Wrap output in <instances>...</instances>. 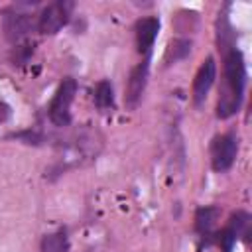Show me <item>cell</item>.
Here are the masks:
<instances>
[{"label":"cell","mask_w":252,"mask_h":252,"mask_svg":"<svg viewBox=\"0 0 252 252\" xmlns=\"http://www.w3.org/2000/svg\"><path fill=\"white\" fill-rule=\"evenodd\" d=\"M71 10H73V2L69 0H57V2L47 4L37 16V32L45 35L57 33L69 22Z\"/></svg>","instance_id":"277c9868"},{"label":"cell","mask_w":252,"mask_h":252,"mask_svg":"<svg viewBox=\"0 0 252 252\" xmlns=\"http://www.w3.org/2000/svg\"><path fill=\"white\" fill-rule=\"evenodd\" d=\"M75 94H77V81L73 77H65L59 83V87L49 102V108H47L51 124H55L59 128L71 124V104H73Z\"/></svg>","instance_id":"7a4b0ae2"},{"label":"cell","mask_w":252,"mask_h":252,"mask_svg":"<svg viewBox=\"0 0 252 252\" xmlns=\"http://www.w3.org/2000/svg\"><path fill=\"white\" fill-rule=\"evenodd\" d=\"M10 114H12V108H10L4 100H0V124L6 122V120L10 118Z\"/></svg>","instance_id":"5bb4252c"},{"label":"cell","mask_w":252,"mask_h":252,"mask_svg":"<svg viewBox=\"0 0 252 252\" xmlns=\"http://www.w3.org/2000/svg\"><path fill=\"white\" fill-rule=\"evenodd\" d=\"M93 100H94V106L98 112L106 114V112H112L114 110V89L110 85V81L102 79L96 83L94 87V94H93Z\"/></svg>","instance_id":"8fae6325"},{"label":"cell","mask_w":252,"mask_h":252,"mask_svg":"<svg viewBox=\"0 0 252 252\" xmlns=\"http://www.w3.org/2000/svg\"><path fill=\"white\" fill-rule=\"evenodd\" d=\"M248 232H250V215L244 211H238L230 217L226 226L217 234L219 236L217 242H219L222 252H232V246L236 244V240Z\"/></svg>","instance_id":"8992f818"},{"label":"cell","mask_w":252,"mask_h":252,"mask_svg":"<svg viewBox=\"0 0 252 252\" xmlns=\"http://www.w3.org/2000/svg\"><path fill=\"white\" fill-rule=\"evenodd\" d=\"M219 217H220V209L219 207H199L197 213H195V230L203 238L213 236Z\"/></svg>","instance_id":"30bf717a"},{"label":"cell","mask_w":252,"mask_h":252,"mask_svg":"<svg viewBox=\"0 0 252 252\" xmlns=\"http://www.w3.org/2000/svg\"><path fill=\"white\" fill-rule=\"evenodd\" d=\"M215 79H217V63H215L213 57H207L201 63V67L195 75V81H193V102L197 106L203 104V100L207 98Z\"/></svg>","instance_id":"52a82bcc"},{"label":"cell","mask_w":252,"mask_h":252,"mask_svg":"<svg viewBox=\"0 0 252 252\" xmlns=\"http://www.w3.org/2000/svg\"><path fill=\"white\" fill-rule=\"evenodd\" d=\"M148 73H150V57H144L128 75L126 91H124V102L128 108H136L142 100V94L148 85Z\"/></svg>","instance_id":"5b68a950"},{"label":"cell","mask_w":252,"mask_h":252,"mask_svg":"<svg viewBox=\"0 0 252 252\" xmlns=\"http://www.w3.org/2000/svg\"><path fill=\"white\" fill-rule=\"evenodd\" d=\"M236 154H238V136L234 132H226V134L217 136L211 144V165H213V169L217 173L228 171L236 161Z\"/></svg>","instance_id":"3957f363"},{"label":"cell","mask_w":252,"mask_h":252,"mask_svg":"<svg viewBox=\"0 0 252 252\" xmlns=\"http://www.w3.org/2000/svg\"><path fill=\"white\" fill-rule=\"evenodd\" d=\"M33 28L37 30V26L33 24V20H32L30 14H20V12H16V14L4 16V32H6V37H8L10 41H14L16 45H18V41H20L22 37H26Z\"/></svg>","instance_id":"9c48e42d"},{"label":"cell","mask_w":252,"mask_h":252,"mask_svg":"<svg viewBox=\"0 0 252 252\" xmlns=\"http://www.w3.org/2000/svg\"><path fill=\"white\" fill-rule=\"evenodd\" d=\"M222 87L217 102V116L220 120L230 118L240 110L246 89V63L242 51L234 45L222 53Z\"/></svg>","instance_id":"6da1fadb"},{"label":"cell","mask_w":252,"mask_h":252,"mask_svg":"<svg viewBox=\"0 0 252 252\" xmlns=\"http://www.w3.org/2000/svg\"><path fill=\"white\" fill-rule=\"evenodd\" d=\"M41 252H69V236L65 228H59L55 232H49L41 238Z\"/></svg>","instance_id":"7c38bea8"},{"label":"cell","mask_w":252,"mask_h":252,"mask_svg":"<svg viewBox=\"0 0 252 252\" xmlns=\"http://www.w3.org/2000/svg\"><path fill=\"white\" fill-rule=\"evenodd\" d=\"M191 53V41L189 39H173L165 51V63L171 65V63H177L179 59L187 57Z\"/></svg>","instance_id":"4fadbf2b"},{"label":"cell","mask_w":252,"mask_h":252,"mask_svg":"<svg viewBox=\"0 0 252 252\" xmlns=\"http://www.w3.org/2000/svg\"><path fill=\"white\" fill-rule=\"evenodd\" d=\"M136 47L142 55L150 57V51L156 43V37H158V32H159V20L154 18V16H148V18H142L136 22Z\"/></svg>","instance_id":"ba28073f"}]
</instances>
